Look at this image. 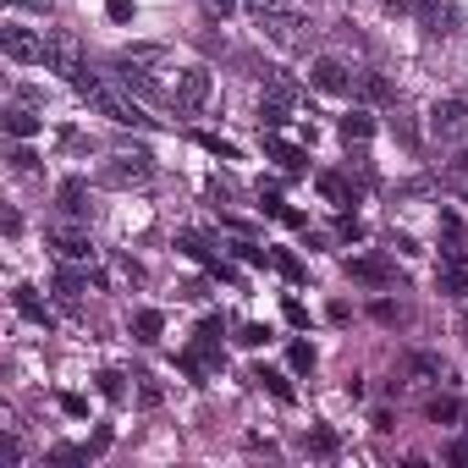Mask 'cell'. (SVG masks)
<instances>
[{
	"instance_id": "cell-14",
	"label": "cell",
	"mask_w": 468,
	"mask_h": 468,
	"mask_svg": "<svg viewBox=\"0 0 468 468\" xmlns=\"http://www.w3.org/2000/svg\"><path fill=\"white\" fill-rule=\"evenodd\" d=\"M6 133H12V138H34V133H39V116H34L28 100H17V105L6 111Z\"/></svg>"
},
{
	"instance_id": "cell-25",
	"label": "cell",
	"mask_w": 468,
	"mask_h": 468,
	"mask_svg": "<svg viewBox=\"0 0 468 468\" xmlns=\"http://www.w3.org/2000/svg\"><path fill=\"white\" fill-rule=\"evenodd\" d=\"M160 56H165L160 45H138V50H127L122 61H127V67H149V61H160Z\"/></svg>"
},
{
	"instance_id": "cell-8",
	"label": "cell",
	"mask_w": 468,
	"mask_h": 468,
	"mask_svg": "<svg viewBox=\"0 0 468 468\" xmlns=\"http://www.w3.org/2000/svg\"><path fill=\"white\" fill-rule=\"evenodd\" d=\"M50 249H56V260H61V265H94V243H89V231L61 226V231H50Z\"/></svg>"
},
{
	"instance_id": "cell-33",
	"label": "cell",
	"mask_w": 468,
	"mask_h": 468,
	"mask_svg": "<svg viewBox=\"0 0 468 468\" xmlns=\"http://www.w3.org/2000/svg\"><path fill=\"white\" fill-rule=\"evenodd\" d=\"M12 171L28 176V171H34V149H12Z\"/></svg>"
},
{
	"instance_id": "cell-18",
	"label": "cell",
	"mask_w": 468,
	"mask_h": 468,
	"mask_svg": "<svg viewBox=\"0 0 468 468\" xmlns=\"http://www.w3.org/2000/svg\"><path fill=\"white\" fill-rule=\"evenodd\" d=\"M160 325H165V320H160V309H138L133 336H138V342H160Z\"/></svg>"
},
{
	"instance_id": "cell-13",
	"label": "cell",
	"mask_w": 468,
	"mask_h": 468,
	"mask_svg": "<svg viewBox=\"0 0 468 468\" xmlns=\"http://www.w3.org/2000/svg\"><path fill=\"white\" fill-rule=\"evenodd\" d=\"M176 249H182L187 260H198V265H209L215 276H231V271L220 265V254H209V243H204V238H193V231H182V238H176Z\"/></svg>"
},
{
	"instance_id": "cell-28",
	"label": "cell",
	"mask_w": 468,
	"mask_h": 468,
	"mask_svg": "<svg viewBox=\"0 0 468 468\" xmlns=\"http://www.w3.org/2000/svg\"><path fill=\"white\" fill-rule=\"evenodd\" d=\"M430 419H435V424L457 419V402H452V397H435V402H430Z\"/></svg>"
},
{
	"instance_id": "cell-35",
	"label": "cell",
	"mask_w": 468,
	"mask_h": 468,
	"mask_svg": "<svg viewBox=\"0 0 468 468\" xmlns=\"http://www.w3.org/2000/svg\"><path fill=\"white\" fill-rule=\"evenodd\" d=\"M111 17H116V23H127V17H133V0H111Z\"/></svg>"
},
{
	"instance_id": "cell-32",
	"label": "cell",
	"mask_w": 468,
	"mask_h": 468,
	"mask_svg": "<svg viewBox=\"0 0 468 468\" xmlns=\"http://www.w3.org/2000/svg\"><path fill=\"white\" fill-rule=\"evenodd\" d=\"M309 446L325 457V452H336V435H331V430H314V435H309Z\"/></svg>"
},
{
	"instance_id": "cell-31",
	"label": "cell",
	"mask_w": 468,
	"mask_h": 468,
	"mask_svg": "<svg viewBox=\"0 0 468 468\" xmlns=\"http://www.w3.org/2000/svg\"><path fill=\"white\" fill-rule=\"evenodd\" d=\"M265 336H271V331H265V325H243V331H238V342H243V347H260V342H265Z\"/></svg>"
},
{
	"instance_id": "cell-17",
	"label": "cell",
	"mask_w": 468,
	"mask_h": 468,
	"mask_svg": "<svg viewBox=\"0 0 468 468\" xmlns=\"http://www.w3.org/2000/svg\"><path fill=\"white\" fill-rule=\"evenodd\" d=\"M12 298H17V309H23V314H28L34 325H50V309H45V298H39L34 287H17Z\"/></svg>"
},
{
	"instance_id": "cell-37",
	"label": "cell",
	"mask_w": 468,
	"mask_h": 468,
	"mask_svg": "<svg viewBox=\"0 0 468 468\" xmlns=\"http://www.w3.org/2000/svg\"><path fill=\"white\" fill-rule=\"evenodd\" d=\"M17 6H28V12H50V0H17Z\"/></svg>"
},
{
	"instance_id": "cell-12",
	"label": "cell",
	"mask_w": 468,
	"mask_h": 468,
	"mask_svg": "<svg viewBox=\"0 0 468 468\" xmlns=\"http://www.w3.org/2000/svg\"><path fill=\"white\" fill-rule=\"evenodd\" d=\"M435 282H441V292H452V298H463V292H468V254H463L457 243L441 254V276H435Z\"/></svg>"
},
{
	"instance_id": "cell-24",
	"label": "cell",
	"mask_w": 468,
	"mask_h": 468,
	"mask_svg": "<svg viewBox=\"0 0 468 468\" xmlns=\"http://www.w3.org/2000/svg\"><path fill=\"white\" fill-rule=\"evenodd\" d=\"M160 397H165L160 380H154V375H138V402H144V408H160Z\"/></svg>"
},
{
	"instance_id": "cell-27",
	"label": "cell",
	"mask_w": 468,
	"mask_h": 468,
	"mask_svg": "<svg viewBox=\"0 0 468 468\" xmlns=\"http://www.w3.org/2000/svg\"><path fill=\"white\" fill-rule=\"evenodd\" d=\"M287 358H292V369H314V347H309V342H292Z\"/></svg>"
},
{
	"instance_id": "cell-11",
	"label": "cell",
	"mask_w": 468,
	"mask_h": 468,
	"mask_svg": "<svg viewBox=\"0 0 468 468\" xmlns=\"http://www.w3.org/2000/svg\"><path fill=\"white\" fill-rule=\"evenodd\" d=\"M265 34H271L282 50H303V45H309V23H303V17H292V12L265 17Z\"/></svg>"
},
{
	"instance_id": "cell-15",
	"label": "cell",
	"mask_w": 468,
	"mask_h": 468,
	"mask_svg": "<svg viewBox=\"0 0 468 468\" xmlns=\"http://www.w3.org/2000/svg\"><path fill=\"white\" fill-rule=\"evenodd\" d=\"M61 209H67V215H89V187H83V176H67V182H61Z\"/></svg>"
},
{
	"instance_id": "cell-3",
	"label": "cell",
	"mask_w": 468,
	"mask_h": 468,
	"mask_svg": "<svg viewBox=\"0 0 468 468\" xmlns=\"http://www.w3.org/2000/svg\"><path fill=\"white\" fill-rule=\"evenodd\" d=\"M154 176V160L144 154V149H116L105 165H100V182L105 187H144Z\"/></svg>"
},
{
	"instance_id": "cell-5",
	"label": "cell",
	"mask_w": 468,
	"mask_h": 468,
	"mask_svg": "<svg viewBox=\"0 0 468 468\" xmlns=\"http://www.w3.org/2000/svg\"><path fill=\"white\" fill-rule=\"evenodd\" d=\"M430 133H435L441 144L468 138V100H435V111H430Z\"/></svg>"
},
{
	"instance_id": "cell-9",
	"label": "cell",
	"mask_w": 468,
	"mask_h": 468,
	"mask_svg": "<svg viewBox=\"0 0 468 468\" xmlns=\"http://www.w3.org/2000/svg\"><path fill=\"white\" fill-rule=\"evenodd\" d=\"M309 83H314L320 94H353V83H358V78H353L336 56H320V61L309 67Z\"/></svg>"
},
{
	"instance_id": "cell-30",
	"label": "cell",
	"mask_w": 468,
	"mask_h": 468,
	"mask_svg": "<svg viewBox=\"0 0 468 468\" xmlns=\"http://www.w3.org/2000/svg\"><path fill=\"white\" fill-rule=\"evenodd\" d=\"M122 380H127V375H116V369H105V375H100V391H105V397H122V391H127Z\"/></svg>"
},
{
	"instance_id": "cell-23",
	"label": "cell",
	"mask_w": 468,
	"mask_h": 468,
	"mask_svg": "<svg viewBox=\"0 0 468 468\" xmlns=\"http://www.w3.org/2000/svg\"><path fill=\"white\" fill-rule=\"evenodd\" d=\"M249 380H260V386H271V391H276V397H282V402H287V397H292V386H287V380H282V375H276V369H254V375H249Z\"/></svg>"
},
{
	"instance_id": "cell-10",
	"label": "cell",
	"mask_w": 468,
	"mask_h": 468,
	"mask_svg": "<svg viewBox=\"0 0 468 468\" xmlns=\"http://www.w3.org/2000/svg\"><path fill=\"white\" fill-rule=\"evenodd\" d=\"M419 28H424V39L457 34V6H452V0H424V6H419Z\"/></svg>"
},
{
	"instance_id": "cell-1",
	"label": "cell",
	"mask_w": 468,
	"mask_h": 468,
	"mask_svg": "<svg viewBox=\"0 0 468 468\" xmlns=\"http://www.w3.org/2000/svg\"><path fill=\"white\" fill-rule=\"evenodd\" d=\"M78 94H83V105H89V111H100V116H105V122H116V127H149V116H144L133 100H122L116 89H105L94 72H83V78H78Z\"/></svg>"
},
{
	"instance_id": "cell-7",
	"label": "cell",
	"mask_w": 468,
	"mask_h": 468,
	"mask_svg": "<svg viewBox=\"0 0 468 468\" xmlns=\"http://www.w3.org/2000/svg\"><path fill=\"white\" fill-rule=\"evenodd\" d=\"M0 50H6L12 61H23V67H34V61H45V34L6 23V28H0Z\"/></svg>"
},
{
	"instance_id": "cell-34",
	"label": "cell",
	"mask_w": 468,
	"mask_h": 468,
	"mask_svg": "<svg viewBox=\"0 0 468 468\" xmlns=\"http://www.w3.org/2000/svg\"><path fill=\"white\" fill-rule=\"evenodd\" d=\"M204 12L209 17H226V12H238V0H204Z\"/></svg>"
},
{
	"instance_id": "cell-19",
	"label": "cell",
	"mask_w": 468,
	"mask_h": 468,
	"mask_svg": "<svg viewBox=\"0 0 468 468\" xmlns=\"http://www.w3.org/2000/svg\"><path fill=\"white\" fill-rule=\"evenodd\" d=\"M369 133H375V122H369L364 111H353V116H342V138H347V144H364Z\"/></svg>"
},
{
	"instance_id": "cell-29",
	"label": "cell",
	"mask_w": 468,
	"mask_h": 468,
	"mask_svg": "<svg viewBox=\"0 0 468 468\" xmlns=\"http://www.w3.org/2000/svg\"><path fill=\"white\" fill-rule=\"evenodd\" d=\"M243 6H249L260 23H265V17H276V12H282V0H243Z\"/></svg>"
},
{
	"instance_id": "cell-2",
	"label": "cell",
	"mask_w": 468,
	"mask_h": 468,
	"mask_svg": "<svg viewBox=\"0 0 468 468\" xmlns=\"http://www.w3.org/2000/svg\"><path fill=\"white\" fill-rule=\"evenodd\" d=\"M45 67L61 72L67 83H78V78L89 72V61H83V39H78L72 28H50V34H45Z\"/></svg>"
},
{
	"instance_id": "cell-6",
	"label": "cell",
	"mask_w": 468,
	"mask_h": 468,
	"mask_svg": "<svg viewBox=\"0 0 468 468\" xmlns=\"http://www.w3.org/2000/svg\"><path fill=\"white\" fill-rule=\"evenodd\" d=\"M209 89H215V83H209L204 67H182L176 83H171V105H176V111H198V105L209 100Z\"/></svg>"
},
{
	"instance_id": "cell-4",
	"label": "cell",
	"mask_w": 468,
	"mask_h": 468,
	"mask_svg": "<svg viewBox=\"0 0 468 468\" xmlns=\"http://www.w3.org/2000/svg\"><path fill=\"white\" fill-rule=\"evenodd\" d=\"M182 369H187V375H215V369H220V325H215V320L198 325V342L182 353Z\"/></svg>"
},
{
	"instance_id": "cell-38",
	"label": "cell",
	"mask_w": 468,
	"mask_h": 468,
	"mask_svg": "<svg viewBox=\"0 0 468 468\" xmlns=\"http://www.w3.org/2000/svg\"><path fill=\"white\" fill-rule=\"evenodd\" d=\"M463 165H468V154H463Z\"/></svg>"
},
{
	"instance_id": "cell-26",
	"label": "cell",
	"mask_w": 468,
	"mask_h": 468,
	"mask_svg": "<svg viewBox=\"0 0 468 468\" xmlns=\"http://www.w3.org/2000/svg\"><path fill=\"white\" fill-rule=\"evenodd\" d=\"M347 271H353V276H364V282H386V265H380V260H353Z\"/></svg>"
},
{
	"instance_id": "cell-21",
	"label": "cell",
	"mask_w": 468,
	"mask_h": 468,
	"mask_svg": "<svg viewBox=\"0 0 468 468\" xmlns=\"http://www.w3.org/2000/svg\"><path fill=\"white\" fill-rule=\"evenodd\" d=\"M265 149H271V154H276V160H282L287 171H303V154H298L292 144H282V138H265Z\"/></svg>"
},
{
	"instance_id": "cell-22",
	"label": "cell",
	"mask_w": 468,
	"mask_h": 468,
	"mask_svg": "<svg viewBox=\"0 0 468 468\" xmlns=\"http://www.w3.org/2000/svg\"><path fill=\"white\" fill-rule=\"evenodd\" d=\"M441 375H446V369H441V358H430V353H419V358H413V380H419V386H430V380H441Z\"/></svg>"
},
{
	"instance_id": "cell-16",
	"label": "cell",
	"mask_w": 468,
	"mask_h": 468,
	"mask_svg": "<svg viewBox=\"0 0 468 468\" xmlns=\"http://www.w3.org/2000/svg\"><path fill=\"white\" fill-rule=\"evenodd\" d=\"M83 292H89V282H83V276H72V265H67V271L56 276V298H61L67 309H78V303H83Z\"/></svg>"
},
{
	"instance_id": "cell-36",
	"label": "cell",
	"mask_w": 468,
	"mask_h": 468,
	"mask_svg": "<svg viewBox=\"0 0 468 468\" xmlns=\"http://www.w3.org/2000/svg\"><path fill=\"white\" fill-rule=\"evenodd\" d=\"M424 0H386V12H419Z\"/></svg>"
},
{
	"instance_id": "cell-20",
	"label": "cell",
	"mask_w": 468,
	"mask_h": 468,
	"mask_svg": "<svg viewBox=\"0 0 468 468\" xmlns=\"http://www.w3.org/2000/svg\"><path fill=\"white\" fill-rule=\"evenodd\" d=\"M320 193H325V198H331V204H336V209H347V204H353V187H347V182H342V176H331V171H325V176H320Z\"/></svg>"
}]
</instances>
